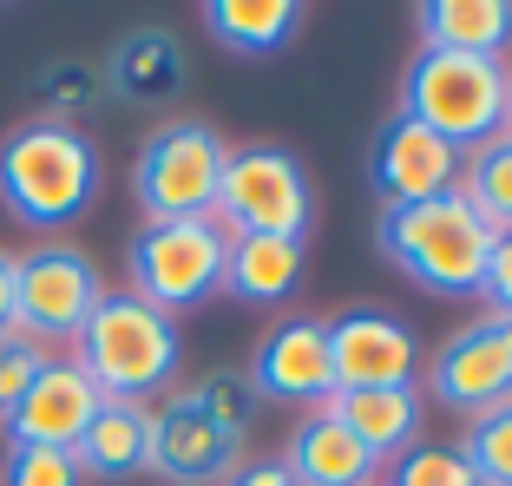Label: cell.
Returning <instances> with one entry per match:
<instances>
[{"label":"cell","mask_w":512,"mask_h":486,"mask_svg":"<svg viewBox=\"0 0 512 486\" xmlns=\"http://www.w3.org/2000/svg\"><path fill=\"white\" fill-rule=\"evenodd\" d=\"M329 362H335V395L355 388H414L421 375V349L414 329L381 309H348L329 322Z\"/></svg>","instance_id":"13"},{"label":"cell","mask_w":512,"mask_h":486,"mask_svg":"<svg viewBox=\"0 0 512 486\" xmlns=\"http://www.w3.org/2000/svg\"><path fill=\"white\" fill-rule=\"evenodd\" d=\"M460 454H467V467L480 473V486H512V401L473 414Z\"/></svg>","instance_id":"24"},{"label":"cell","mask_w":512,"mask_h":486,"mask_svg":"<svg viewBox=\"0 0 512 486\" xmlns=\"http://www.w3.org/2000/svg\"><path fill=\"white\" fill-rule=\"evenodd\" d=\"M460 198L493 230H512V132L486 138V145H473L460 158Z\"/></svg>","instance_id":"22"},{"label":"cell","mask_w":512,"mask_h":486,"mask_svg":"<svg viewBox=\"0 0 512 486\" xmlns=\"http://www.w3.org/2000/svg\"><path fill=\"white\" fill-rule=\"evenodd\" d=\"M224 257L230 237L217 230V217H178V224H145L125 250L132 263V296L151 309H197L204 296L224 289Z\"/></svg>","instance_id":"7"},{"label":"cell","mask_w":512,"mask_h":486,"mask_svg":"<svg viewBox=\"0 0 512 486\" xmlns=\"http://www.w3.org/2000/svg\"><path fill=\"white\" fill-rule=\"evenodd\" d=\"M224 486H289V473L276 467V460H243V467L230 473Z\"/></svg>","instance_id":"30"},{"label":"cell","mask_w":512,"mask_h":486,"mask_svg":"<svg viewBox=\"0 0 512 486\" xmlns=\"http://www.w3.org/2000/svg\"><path fill=\"white\" fill-rule=\"evenodd\" d=\"M250 388L263 401H289V408H322L335 395V362H329V322L289 316L256 342Z\"/></svg>","instance_id":"14"},{"label":"cell","mask_w":512,"mask_h":486,"mask_svg":"<svg viewBox=\"0 0 512 486\" xmlns=\"http://www.w3.org/2000/svg\"><path fill=\"white\" fill-rule=\"evenodd\" d=\"M0 486H86V473H79V460L60 454V447H7Z\"/></svg>","instance_id":"27"},{"label":"cell","mask_w":512,"mask_h":486,"mask_svg":"<svg viewBox=\"0 0 512 486\" xmlns=\"http://www.w3.org/2000/svg\"><path fill=\"white\" fill-rule=\"evenodd\" d=\"M230 145L204 119H171L138 145L132 165V198L145 224H178V217H211L217 178H224Z\"/></svg>","instance_id":"6"},{"label":"cell","mask_w":512,"mask_h":486,"mask_svg":"<svg viewBox=\"0 0 512 486\" xmlns=\"http://www.w3.org/2000/svg\"><path fill=\"white\" fill-rule=\"evenodd\" d=\"M480 296L499 309V316H512V230H499V237H493V257H486Z\"/></svg>","instance_id":"29"},{"label":"cell","mask_w":512,"mask_h":486,"mask_svg":"<svg viewBox=\"0 0 512 486\" xmlns=\"http://www.w3.org/2000/svg\"><path fill=\"white\" fill-rule=\"evenodd\" d=\"M106 408V395L92 388V375L73 362V355H46L40 375L27 381L20 408L7 414V441L14 447H60L73 454L79 434L92 427V414Z\"/></svg>","instance_id":"12"},{"label":"cell","mask_w":512,"mask_h":486,"mask_svg":"<svg viewBox=\"0 0 512 486\" xmlns=\"http://www.w3.org/2000/svg\"><path fill=\"white\" fill-rule=\"evenodd\" d=\"M184 395H191V408L197 414H211L217 427H224V434H250V414H256V388H250V375H237V368H211V375L204 381H191V388H184Z\"/></svg>","instance_id":"23"},{"label":"cell","mask_w":512,"mask_h":486,"mask_svg":"<svg viewBox=\"0 0 512 486\" xmlns=\"http://www.w3.org/2000/svg\"><path fill=\"white\" fill-rule=\"evenodd\" d=\"M388 486H480V473L467 467L460 447H427L414 441L401 460H394V480Z\"/></svg>","instance_id":"25"},{"label":"cell","mask_w":512,"mask_h":486,"mask_svg":"<svg viewBox=\"0 0 512 486\" xmlns=\"http://www.w3.org/2000/svg\"><path fill=\"white\" fill-rule=\"evenodd\" d=\"M302 283V237H230L224 289L237 303H283Z\"/></svg>","instance_id":"19"},{"label":"cell","mask_w":512,"mask_h":486,"mask_svg":"<svg viewBox=\"0 0 512 486\" xmlns=\"http://www.w3.org/2000/svg\"><path fill=\"white\" fill-rule=\"evenodd\" d=\"M99 86H106V79L92 73L86 60H60V66H46V79H40V92H46V112H40V119H60V125H73L79 112H86L92 99H99Z\"/></svg>","instance_id":"26"},{"label":"cell","mask_w":512,"mask_h":486,"mask_svg":"<svg viewBox=\"0 0 512 486\" xmlns=\"http://www.w3.org/2000/svg\"><path fill=\"white\" fill-rule=\"evenodd\" d=\"M204 27L217 33L224 53H243V60H263V53H283L302 27L296 0H211L204 7Z\"/></svg>","instance_id":"20"},{"label":"cell","mask_w":512,"mask_h":486,"mask_svg":"<svg viewBox=\"0 0 512 486\" xmlns=\"http://www.w3.org/2000/svg\"><path fill=\"white\" fill-rule=\"evenodd\" d=\"M73 362L106 401H151L178 375V316L138 303L132 289H106L73 342Z\"/></svg>","instance_id":"3"},{"label":"cell","mask_w":512,"mask_h":486,"mask_svg":"<svg viewBox=\"0 0 512 486\" xmlns=\"http://www.w3.org/2000/svg\"><path fill=\"white\" fill-rule=\"evenodd\" d=\"M276 467L289 473V486H375L381 480V460L368 454L329 408L302 414V427L289 434V447H283Z\"/></svg>","instance_id":"15"},{"label":"cell","mask_w":512,"mask_h":486,"mask_svg":"<svg viewBox=\"0 0 512 486\" xmlns=\"http://www.w3.org/2000/svg\"><path fill=\"white\" fill-rule=\"evenodd\" d=\"M46 349H33L27 335H0V427H7V414L20 408V395H27V381L40 375Z\"/></svg>","instance_id":"28"},{"label":"cell","mask_w":512,"mask_h":486,"mask_svg":"<svg viewBox=\"0 0 512 486\" xmlns=\"http://www.w3.org/2000/svg\"><path fill=\"white\" fill-rule=\"evenodd\" d=\"M0 335H14V250H0Z\"/></svg>","instance_id":"31"},{"label":"cell","mask_w":512,"mask_h":486,"mask_svg":"<svg viewBox=\"0 0 512 486\" xmlns=\"http://www.w3.org/2000/svg\"><path fill=\"white\" fill-rule=\"evenodd\" d=\"M211 217L224 237H309L316 198H309L302 158L283 145H237L224 158Z\"/></svg>","instance_id":"5"},{"label":"cell","mask_w":512,"mask_h":486,"mask_svg":"<svg viewBox=\"0 0 512 486\" xmlns=\"http://www.w3.org/2000/svg\"><path fill=\"white\" fill-rule=\"evenodd\" d=\"M99 198V152L79 125L27 119L0 138V204L27 230H60Z\"/></svg>","instance_id":"1"},{"label":"cell","mask_w":512,"mask_h":486,"mask_svg":"<svg viewBox=\"0 0 512 486\" xmlns=\"http://www.w3.org/2000/svg\"><path fill=\"white\" fill-rule=\"evenodd\" d=\"M322 408L355 434L375 460H401L421 441V388H355V395H329Z\"/></svg>","instance_id":"16"},{"label":"cell","mask_w":512,"mask_h":486,"mask_svg":"<svg viewBox=\"0 0 512 486\" xmlns=\"http://www.w3.org/2000/svg\"><path fill=\"white\" fill-rule=\"evenodd\" d=\"M99 296H106L99 263L73 243H40L27 257H14V335H27L46 355L73 349Z\"/></svg>","instance_id":"8"},{"label":"cell","mask_w":512,"mask_h":486,"mask_svg":"<svg viewBox=\"0 0 512 486\" xmlns=\"http://www.w3.org/2000/svg\"><path fill=\"white\" fill-rule=\"evenodd\" d=\"M506 132H512V86H506Z\"/></svg>","instance_id":"32"},{"label":"cell","mask_w":512,"mask_h":486,"mask_svg":"<svg viewBox=\"0 0 512 486\" xmlns=\"http://www.w3.org/2000/svg\"><path fill=\"white\" fill-rule=\"evenodd\" d=\"M427 395L460 414H486L499 401H512V316L486 309L480 322H467L453 335L427 362Z\"/></svg>","instance_id":"9"},{"label":"cell","mask_w":512,"mask_h":486,"mask_svg":"<svg viewBox=\"0 0 512 486\" xmlns=\"http://www.w3.org/2000/svg\"><path fill=\"white\" fill-rule=\"evenodd\" d=\"M493 237L499 230L486 224L460 191L407 204V211H381V230H375L381 257H388L407 283L434 289V296H480Z\"/></svg>","instance_id":"2"},{"label":"cell","mask_w":512,"mask_h":486,"mask_svg":"<svg viewBox=\"0 0 512 486\" xmlns=\"http://www.w3.org/2000/svg\"><path fill=\"white\" fill-rule=\"evenodd\" d=\"M106 86L119 99H165V92L184 86V46L171 40L165 27H138L112 46L106 60Z\"/></svg>","instance_id":"21"},{"label":"cell","mask_w":512,"mask_h":486,"mask_svg":"<svg viewBox=\"0 0 512 486\" xmlns=\"http://www.w3.org/2000/svg\"><path fill=\"white\" fill-rule=\"evenodd\" d=\"M375 486H388V480H375Z\"/></svg>","instance_id":"33"},{"label":"cell","mask_w":512,"mask_h":486,"mask_svg":"<svg viewBox=\"0 0 512 486\" xmlns=\"http://www.w3.org/2000/svg\"><path fill=\"white\" fill-rule=\"evenodd\" d=\"M506 60H473V53H414L401 73V119L427 125L453 152H473L506 132Z\"/></svg>","instance_id":"4"},{"label":"cell","mask_w":512,"mask_h":486,"mask_svg":"<svg viewBox=\"0 0 512 486\" xmlns=\"http://www.w3.org/2000/svg\"><path fill=\"white\" fill-rule=\"evenodd\" d=\"M414 20H421L427 53L506 60V46H512V0H427Z\"/></svg>","instance_id":"17"},{"label":"cell","mask_w":512,"mask_h":486,"mask_svg":"<svg viewBox=\"0 0 512 486\" xmlns=\"http://www.w3.org/2000/svg\"><path fill=\"white\" fill-rule=\"evenodd\" d=\"M237 467H243V441L224 434L211 414H197L184 388L165 401V408H151L145 473H158V480H171V486H224Z\"/></svg>","instance_id":"10"},{"label":"cell","mask_w":512,"mask_h":486,"mask_svg":"<svg viewBox=\"0 0 512 486\" xmlns=\"http://www.w3.org/2000/svg\"><path fill=\"white\" fill-rule=\"evenodd\" d=\"M151 454V401H106L92 414V427L79 434L73 460L86 480H125V473H145Z\"/></svg>","instance_id":"18"},{"label":"cell","mask_w":512,"mask_h":486,"mask_svg":"<svg viewBox=\"0 0 512 486\" xmlns=\"http://www.w3.org/2000/svg\"><path fill=\"white\" fill-rule=\"evenodd\" d=\"M460 158L447 138H434L427 125L401 119L394 112L375 138V158H368V178H375V198L381 211H407V204H427V198H447L460 191Z\"/></svg>","instance_id":"11"}]
</instances>
